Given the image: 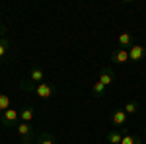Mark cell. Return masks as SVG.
Returning a JSON list of instances; mask_svg holds the SVG:
<instances>
[{
  "label": "cell",
  "instance_id": "cell-1",
  "mask_svg": "<svg viewBox=\"0 0 146 144\" xmlns=\"http://www.w3.org/2000/svg\"><path fill=\"white\" fill-rule=\"evenodd\" d=\"M20 88L27 90V92H35V94H37V98H41V100H49V98H53V96L56 94V86H55V84H51V82L31 84L27 78L20 82Z\"/></svg>",
  "mask_w": 146,
  "mask_h": 144
},
{
  "label": "cell",
  "instance_id": "cell-2",
  "mask_svg": "<svg viewBox=\"0 0 146 144\" xmlns=\"http://www.w3.org/2000/svg\"><path fill=\"white\" fill-rule=\"evenodd\" d=\"M0 121H2L4 127H16V125L20 123V111L10 107L8 111H4V113L0 115Z\"/></svg>",
  "mask_w": 146,
  "mask_h": 144
},
{
  "label": "cell",
  "instance_id": "cell-3",
  "mask_svg": "<svg viewBox=\"0 0 146 144\" xmlns=\"http://www.w3.org/2000/svg\"><path fill=\"white\" fill-rule=\"evenodd\" d=\"M16 131L22 136V140H35V138H37V134H35V131L31 129L29 123H18V125H16Z\"/></svg>",
  "mask_w": 146,
  "mask_h": 144
},
{
  "label": "cell",
  "instance_id": "cell-4",
  "mask_svg": "<svg viewBox=\"0 0 146 144\" xmlns=\"http://www.w3.org/2000/svg\"><path fill=\"white\" fill-rule=\"evenodd\" d=\"M111 123L115 125V129H125V125L129 123V115L123 109H115L111 113Z\"/></svg>",
  "mask_w": 146,
  "mask_h": 144
},
{
  "label": "cell",
  "instance_id": "cell-5",
  "mask_svg": "<svg viewBox=\"0 0 146 144\" xmlns=\"http://www.w3.org/2000/svg\"><path fill=\"white\" fill-rule=\"evenodd\" d=\"M111 62H115V64H125V62H129V49L117 47L111 53Z\"/></svg>",
  "mask_w": 146,
  "mask_h": 144
},
{
  "label": "cell",
  "instance_id": "cell-6",
  "mask_svg": "<svg viewBox=\"0 0 146 144\" xmlns=\"http://www.w3.org/2000/svg\"><path fill=\"white\" fill-rule=\"evenodd\" d=\"M146 56V49L142 45H133V47H129V60H133V62H138V60H142Z\"/></svg>",
  "mask_w": 146,
  "mask_h": 144
},
{
  "label": "cell",
  "instance_id": "cell-7",
  "mask_svg": "<svg viewBox=\"0 0 146 144\" xmlns=\"http://www.w3.org/2000/svg\"><path fill=\"white\" fill-rule=\"evenodd\" d=\"M100 82L105 86V88H109L113 82H115V72H113V68H109V66H105L103 70L100 72Z\"/></svg>",
  "mask_w": 146,
  "mask_h": 144
},
{
  "label": "cell",
  "instance_id": "cell-8",
  "mask_svg": "<svg viewBox=\"0 0 146 144\" xmlns=\"http://www.w3.org/2000/svg\"><path fill=\"white\" fill-rule=\"evenodd\" d=\"M35 119V109L31 107V105H25L22 111H20V123H33Z\"/></svg>",
  "mask_w": 146,
  "mask_h": 144
},
{
  "label": "cell",
  "instance_id": "cell-9",
  "mask_svg": "<svg viewBox=\"0 0 146 144\" xmlns=\"http://www.w3.org/2000/svg\"><path fill=\"white\" fill-rule=\"evenodd\" d=\"M27 80H29L31 84H41V82H45V72H43L41 68L33 66L31 70H29V76H27Z\"/></svg>",
  "mask_w": 146,
  "mask_h": 144
},
{
  "label": "cell",
  "instance_id": "cell-10",
  "mask_svg": "<svg viewBox=\"0 0 146 144\" xmlns=\"http://www.w3.org/2000/svg\"><path fill=\"white\" fill-rule=\"evenodd\" d=\"M117 45H119V47H123V49H129V47H133V45H135L133 33H131V31H123V33L119 35V39H117Z\"/></svg>",
  "mask_w": 146,
  "mask_h": 144
},
{
  "label": "cell",
  "instance_id": "cell-11",
  "mask_svg": "<svg viewBox=\"0 0 146 144\" xmlns=\"http://www.w3.org/2000/svg\"><path fill=\"white\" fill-rule=\"evenodd\" d=\"M121 140H123V133H121V131L113 129V131L107 133V142L109 144H121Z\"/></svg>",
  "mask_w": 146,
  "mask_h": 144
},
{
  "label": "cell",
  "instance_id": "cell-12",
  "mask_svg": "<svg viewBox=\"0 0 146 144\" xmlns=\"http://www.w3.org/2000/svg\"><path fill=\"white\" fill-rule=\"evenodd\" d=\"M121 109L127 113V115H136L138 113V101H135V100H131V101H127Z\"/></svg>",
  "mask_w": 146,
  "mask_h": 144
},
{
  "label": "cell",
  "instance_id": "cell-13",
  "mask_svg": "<svg viewBox=\"0 0 146 144\" xmlns=\"http://www.w3.org/2000/svg\"><path fill=\"white\" fill-rule=\"evenodd\" d=\"M105 90H107V88L98 80V82L92 86V96H94V98H103V96H105Z\"/></svg>",
  "mask_w": 146,
  "mask_h": 144
},
{
  "label": "cell",
  "instance_id": "cell-14",
  "mask_svg": "<svg viewBox=\"0 0 146 144\" xmlns=\"http://www.w3.org/2000/svg\"><path fill=\"white\" fill-rule=\"evenodd\" d=\"M35 140H37V144H56V138L53 136V134H49V133L39 134Z\"/></svg>",
  "mask_w": 146,
  "mask_h": 144
},
{
  "label": "cell",
  "instance_id": "cell-15",
  "mask_svg": "<svg viewBox=\"0 0 146 144\" xmlns=\"http://www.w3.org/2000/svg\"><path fill=\"white\" fill-rule=\"evenodd\" d=\"M121 144H142V140H140L136 134L123 133V140H121Z\"/></svg>",
  "mask_w": 146,
  "mask_h": 144
},
{
  "label": "cell",
  "instance_id": "cell-16",
  "mask_svg": "<svg viewBox=\"0 0 146 144\" xmlns=\"http://www.w3.org/2000/svg\"><path fill=\"white\" fill-rule=\"evenodd\" d=\"M8 49H10V41H8L6 37H0V60H2V58L6 56Z\"/></svg>",
  "mask_w": 146,
  "mask_h": 144
},
{
  "label": "cell",
  "instance_id": "cell-17",
  "mask_svg": "<svg viewBox=\"0 0 146 144\" xmlns=\"http://www.w3.org/2000/svg\"><path fill=\"white\" fill-rule=\"evenodd\" d=\"M8 109H10V98L6 94H0V115Z\"/></svg>",
  "mask_w": 146,
  "mask_h": 144
},
{
  "label": "cell",
  "instance_id": "cell-18",
  "mask_svg": "<svg viewBox=\"0 0 146 144\" xmlns=\"http://www.w3.org/2000/svg\"><path fill=\"white\" fill-rule=\"evenodd\" d=\"M4 33H6V27H4V25H2V16H0V35H2V37H4Z\"/></svg>",
  "mask_w": 146,
  "mask_h": 144
},
{
  "label": "cell",
  "instance_id": "cell-19",
  "mask_svg": "<svg viewBox=\"0 0 146 144\" xmlns=\"http://www.w3.org/2000/svg\"><path fill=\"white\" fill-rule=\"evenodd\" d=\"M22 144H37L35 140H22Z\"/></svg>",
  "mask_w": 146,
  "mask_h": 144
},
{
  "label": "cell",
  "instance_id": "cell-20",
  "mask_svg": "<svg viewBox=\"0 0 146 144\" xmlns=\"http://www.w3.org/2000/svg\"><path fill=\"white\" fill-rule=\"evenodd\" d=\"M144 134H146V127H144Z\"/></svg>",
  "mask_w": 146,
  "mask_h": 144
}]
</instances>
